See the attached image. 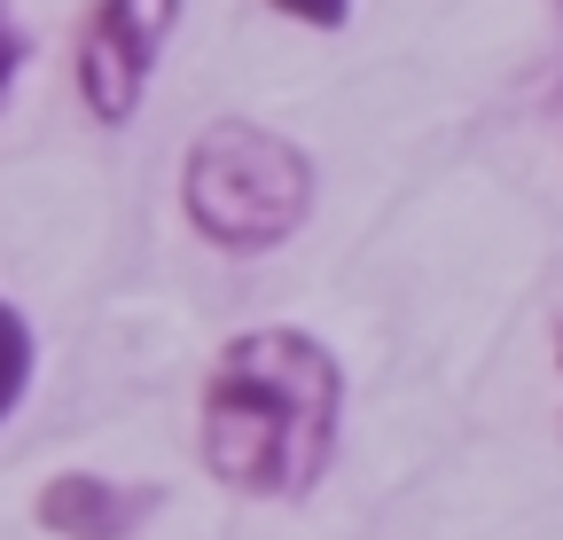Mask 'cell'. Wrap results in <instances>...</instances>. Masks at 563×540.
<instances>
[{
  "label": "cell",
  "instance_id": "cell-4",
  "mask_svg": "<svg viewBox=\"0 0 563 540\" xmlns=\"http://www.w3.org/2000/svg\"><path fill=\"white\" fill-rule=\"evenodd\" d=\"M165 486L150 478H102V470H55L40 486L32 517L55 532V540H133L141 525L157 517Z\"/></svg>",
  "mask_w": 563,
  "mask_h": 540
},
{
  "label": "cell",
  "instance_id": "cell-2",
  "mask_svg": "<svg viewBox=\"0 0 563 540\" xmlns=\"http://www.w3.org/2000/svg\"><path fill=\"white\" fill-rule=\"evenodd\" d=\"M321 173L313 157L258 118H211L188 133L180 157V220L196 243L228 251V258H266L313 220Z\"/></svg>",
  "mask_w": 563,
  "mask_h": 540
},
{
  "label": "cell",
  "instance_id": "cell-1",
  "mask_svg": "<svg viewBox=\"0 0 563 540\" xmlns=\"http://www.w3.org/2000/svg\"><path fill=\"white\" fill-rule=\"evenodd\" d=\"M344 447V361L298 321L235 329L196 392V462L243 502H313Z\"/></svg>",
  "mask_w": 563,
  "mask_h": 540
},
{
  "label": "cell",
  "instance_id": "cell-8",
  "mask_svg": "<svg viewBox=\"0 0 563 540\" xmlns=\"http://www.w3.org/2000/svg\"><path fill=\"white\" fill-rule=\"evenodd\" d=\"M555 368H563V337H555Z\"/></svg>",
  "mask_w": 563,
  "mask_h": 540
},
{
  "label": "cell",
  "instance_id": "cell-5",
  "mask_svg": "<svg viewBox=\"0 0 563 540\" xmlns=\"http://www.w3.org/2000/svg\"><path fill=\"white\" fill-rule=\"evenodd\" d=\"M32 368H40V345H32V321L0 298V423H9L24 408V392H32Z\"/></svg>",
  "mask_w": 563,
  "mask_h": 540
},
{
  "label": "cell",
  "instance_id": "cell-3",
  "mask_svg": "<svg viewBox=\"0 0 563 540\" xmlns=\"http://www.w3.org/2000/svg\"><path fill=\"white\" fill-rule=\"evenodd\" d=\"M180 16H188V0H87L79 40H70V87H79L95 125L125 133L141 118Z\"/></svg>",
  "mask_w": 563,
  "mask_h": 540
},
{
  "label": "cell",
  "instance_id": "cell-7",
  "mask_svg": "<svg viewBox=\"0 0 563 540\" xmlns=\"http://www.w3.org/2000/svg\"><path fill=\"white\" fill-rule=\"evenodd\" d=\"M24 55H32V40H24V24H16V9L0 0V110H9V87H16V71H24Z\"/></svg>",
  "mask_w": 563,
  "mask_h": 540
},
{
  "label": "cell",
  "instance_id": "cell-6",
  "mask_svg": "<svg viewBox=\"0 0 563 540\" xmlns=\"http://www.w3.org/2000/svg\"><path fill=\"white\" fill-rule=\"evenodd\" d=\"M274 16H290V24H306V32H344L352 24V0H266Z\"/></svg>",
  "mask_w": 563,
  "mask_h": 540
}]
</instances>
